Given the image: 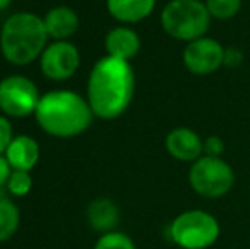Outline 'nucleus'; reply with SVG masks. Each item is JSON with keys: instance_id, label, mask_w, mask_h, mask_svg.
I'll return each mask as SVG.
<instances>
[{"instance_id": "393cba45", "label": "nucleus", "mask_w": 250, "mask_h": 249, "mask_svg": "<svg viewBox=\"0 0 250 249\" xmlns=\"http://www.w3.org/2000/svg\"><path fill=\"white\" fill-rule=\"evenodd\" d=\"M5 198H7L5 189H3V186H0V202H2V200H5Z\"/></svg>"}, {"instance_id": "6e6552de", "label": "nucleus", "mask_w": 250, "mask_h": 249, "mask_svg": "<svg viewBox=\"0 0 250 249\" xmlns=\"http://www.w3.org/2000/svg\"><path fill=\"white\" fill-rule=\"evenodd\" d=\"M225 46L218 40L203 36L186 43L182 51L184 67L194 75H211L223 67Z\"/></svg>"}, {"instance_id": "4be33fe9", "label": "nucleus", "mask_w": 250, "mask_h": 249, "mask_svg": "<svg viewBox=\"0 0 250 249\" xmlns=\"http://www.w3.org/2000/svg\"><path fill=\"white\" fill-rule=\"evenodd\" d=\"M244 51L238 48H225V58H223V67L227 68H238L244 63Z\"/></svg>"}, {"instance_id": "ddd939ff", "label": "nucleus", "mask_w": 250, "mask_h": 249, "mask_svg": "<svg viewBox=\"0 0 250 249\" xmlns=\"http://www.w3.org/2000/svg\"><path fill=\"white\" fill-rule=\"evenodd\" d=\"M5 157L14 171H27L29 173L40 160V145L33 136H14L5 152Z\"/></svg>"}, {"instance_id": "423d86ee", "label": "nucleus", "mask_w": 250, "mask_h": 249, "mask_svg": "<svg viewBox=\"0 0 250 249\" xmlns=\"http://www.w3.org/2000/svg\"><path fill=\"white\" fill-rule=\"evenodd\" d=\"M188 181L196 195L208 200H216L233 189L235 171L223 157L203 156L191 164Z\"/></svg>"}, {"instance_id": "f257e3e1", "label": "nucleus", "mask_w": 250, "mask_h": 249, "mask_svg": "<svg viewBox=\"0 0 250 249\" xmlns=\"http://www.w3.org/2000/svg\"><path fill=\"white\" fill-rule=\"evenodd\" d=\"M135 70L131 63L114 57L101 58L92 67L87 84V101L94 116L116 120L129 108L135 96Z\"/></svg>"}, {"instance_id": "4468645a", "label": "nucleus", "mask_w": 250, "mask_h": 249, "mask_svg": "<svg viewBox=\"0 0 250 249\" xmlns=\"http://www.w3.org/2000/svg\"><path fill=\"white\" fill-rule=\"evenodd\" d=\"M157 0H107V10L123 24H136L151 16Z\"/></svg>"}, {"instance_id": "9d476101", "label": "nucleus", "mask_w": 250, "mask_h": 249, "mask_svg": "<svg viewBox=\"0 0 250 249\" xmlns=\"http://www.w3.org/2000/svg\"><path fill=\"white\" fill-rule=\"evenodd\" d=\"M203 140L196 130L188 126H177L165 136V150L172 159L179 162H196L204 156Z\"/></svg>"}, {"instance_id": "1a4fd4ad", "label": "nucleus", "mask_w": 250, "mask_h": 249, "mask_svg": "<svg viewBox=\"0 0 250 249\" xmlns=\"http://www.w3.org/2000/svg\"><path fill=\"white\" fill-rule=\"evenodd\" d=\"M80 53L68 41H55L41 55V70L51 80H66L79 70Z\"/></svg>"}, {"instance_id": "f3484780", "label": "nucleus", "mask_w": 250, "mask_h": 249, "mask_svg": "<svg viewBox=\"0 0 250 249\" xmlns=\"http://www.w3.org/2000/svg\"><path fill=\"white\" fill-rule=\"evenodd\" d=\"M211 19L228 21L242 9V0H204Z\"/></svg>"}, {"instance_id": "39448f33", "label": "nucleus", "mask_w": 250, "mask_h": 249, "mask_svg": "<svg viewBox=\"0 0 250 249\" xmlns=\"http://www.w3.org/2000/svg\"><path fill=\"white\" fill-rule=\"evenodd\" d=\"M221 227L214 215L206 210L181 212L168 226V237L182 249H208L220 239Z\"/></svg>"}, {"instance_id": "aec40b11", "label": "nucleus", "mask_w": 250, "mask_h": 249, "mask_svg": "<svg viewBox=\"0 0 250 249\" xmlns=\"http://www.w3.org/2000/svg\"><path fill=\"white\" fill-rule=\"evenodd\" d=\"M203 150H204V156H209V157H221L223 156V150H225V142L221 136L218 135H209L203 140Z\"/></svg>"}, {"instance_id": "0eeeda50", "label": "nucleus", "mask_w": 250, "mask_h": 249, "mask_svg": "<svg viewBox=\"0 0 250 249\" xmlns=\"http://www.w3.org/2000/svg\"><path fill=\"white\" fill-rule=\"evenodd\" d=\"M36 84L24 75H9L0 80V110L12 118H22L36 113L40 104Z\"/></svg>"}, {"instance_id": "5701e85b", "label": "nucleus", "mask_w": 250, "mask_h": 249, "mask_svg": "<svg viewBox=\"0 0 250 249\" xmlns=\"http://www.w3.org/2000/svg\"><path fill=\"white\" fill-rule=\"evenodd\" d=\"M10 174H12V167H10L9 160L7 157L0 156V186H7Z\"/></svg>"}, {"instance_id": "b1692460", "label": "nucleus", "mask_w": 250, "mask_h": 249, "mask_svg": "<svg viewBox=\"0 0 250 249\" xmlns=\"http://www.w3.org/2000/svg\"><path fill=\"white\" fill-rule=\"evenodd\" d=\"M10 2H12V0H0V12H2V10H5L7 7L10 5Z\"/></svg>"}, {"instance_id": "9b49d317", "label": "nucleus", "mask_w": 250, "mask_h": 249, "mask_svg": "<svg viewBox=\"0 0 250 249\" xmlns=\"http://www.w3.org/2000/svg\"><path fill=\"white\" fill-rule=\"evenodd\" d=\"M140 48H142L140 34L128 26L114 27L105 36V50L109 57L129 62L140 53Z\"/></svg>"}, {"instance_id": "2eb2a0df", "label": "nucleus", "mask_w": 250, "mask_h": 249, "mask_svg": "<svg viewBox=\"0 0 250 249\" xmlns=\"http://www.w3.org/2000/svg\"><path fill=\"white\" fill-rule=\"evenodd\" d=\"M44 26H46L48 36H51L56 41H65L79 29V16L73 9L65 5L55 7L48 10L44 16Z\"/></svg>"}, {"instance_id": "20e7f679", "label": "nucleus", "mask_w": 250, "mask_h": 249, "mask_svg": "<svg viewBox=\"0 0 250 249\" xmlns=\"http://www.w3.org/2000/svg\"><path fill=\"white\" fill-rule=\"evenodd\" d=\"M211 21L204 0H168L160 12L162 29L182 43L208 36Z\"/></svg>"}, {"instance_id": "412c9836", "label": "nucleus", "mask_w": 250, "mask_h": 249, "mask_svg": "<svg viewBox=\"0 0 250 249\" xmlns=\"http://www.w3.org/2000/svg\"><path fill=\"white\" fill-rule=\"evenodd\" d=\"M14 140L12 125L5 116H0V156L7 152L10 142Z\"/></svg>"}, {"instance_id": "6ab92c4d", "label": "nucleus", "mask_w": 250, "mask_h": 249, "mask_svg": "<svg viewBox=\"0 0 250 249\" xmlns=\"http://www.w3.org/2000/svg\"><path fill=\"white\" fill-rule=\"evenodd\" d=\"M33 188V178L27 171H12L7 183V191L14 196H26Z\"/></svg>"}, {"instance_id": "f8f14e48", "label": "nucleus", "mask_w": 250, "mask_h": 249, "mask_svg": "<svg viewBox=\"0 0 250 249\" xmlns=\"http://www.w3.org/2000/svg\"><path fill=\"white\" fill-rule=\"evenodd\" d=\"M119 220H121V212L111 198H104V196L96 198L87 206V222L96 232H112L118 227Z\"/></svg>"}, {"instance_id": "f03ea898", "label": "nucleus", "mask_w": 250, "mask_h": 249, "mask_svg": "<svg viewBox=\"0 0 250 249\" xmlns=\"http://www.w3.org/2000/svg\"><path fill=\"white\" fill-rule=\"evenodd\" d=\"M38 125L56 138H72L92 125L94 113L87 99L73 91H51L36 108Z\"/></svg>"}, {"instance_id": "a211bd4d", "label": "nucleus", "mask_w": 250, "mask_h": 249, "mask_svg": "<svg viewBox=\"0 0 250 249\" xmlns=\"http://www.w3.org/2000/svg\"><path fill=\"white\" fill-rule=\"evenodd\" d=\"M94 249H136V244L128 234L112 230L107 234H101V237L94 244Z\"/></svg>"}, {"instance_id": "7ed1b4c3", "label": "nucleus", "mask_w": 250, "mask_h": 249, "mask_svg": "<svg viewBox=\"0 0 250 249\" xmlns=\"http://www.w3.org/2000/svg\"><path fill=\"white\" fill-rule=\"evenodd\" d=\"M48 31L44 21L31 12H17L5 21L0 34V48L7 62L27 65L46 50Z\"/></svg>"}, {"instance_id": "dca6fc26", "label": "nucleus", "mask_w": 250, "mask_h": 249, "mask_svg": "<svg viewBox=\"0 0 250 249\" xmlns=\"http://www.w3.org/2000/svg\"><path fill=\"white\" fill-rule=\"evenodd\" d=\"M21 224V212L9 198L0 202V243H5L17 232Z\"/></svg>"}]
</instances>
